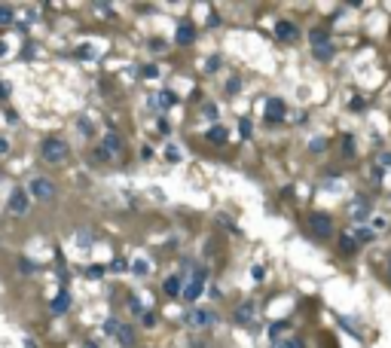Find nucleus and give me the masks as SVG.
Here are the masks:
<instances>
[{"instance_id": "f257e3e1", "label": "nucleus", "mask_w": 391, "mask_h": 348, "mask_svg": "<svg viewBox=\"0 0 391 348\" xmlns=\"http://www.w3.org/2000/svg\"><path fill=\"white\" fill-rule=\"evenodd\" d=\"M40 156H43V162H49V165H61L67 159V144L61 137H46L40 144Z\"/></svg>"}, {"instance_id": "f03ea898", "label": "nucleus", "mask_w": 391, "mask_h": 348, "mask_svg": "<svg viewBox=\"0 0 391 348\" xmlns=\"http://www.w3.org/2000/svg\"><path fill=\"white\" fill-rule=\"evenodd\" d=\"M309 43H312V52L318 61H330L333 58V43L327 37V31H312L309 34Z\"/></svg>"}, {"instance_id": "7ed1b4c3", "label": "nucleus", "mask_w": 391, "mask_h": 348, "mask_svg": "<svg viewBox=\"0 0 391 348\" xmlns=\"http://www.w3.org/2000/svg\"><path fill=\"white\" fill-rule=\"evenodd\" d=\"M306 226H309V232H312L315 238H330V232H333V220H330L327 214L315 211V214H309Z\"/></svg>"}, {"instance_id": "20e7f679", "label": "nucleus", "mask_w": 391, "mask_h": 348, "mask_svg": "<svg viewBox=\"0 0 391 348\" xmlns=\"http://www.w3.org/2000/svg\"><path fill=\"white\" fill-rule=\"evenodd\" d=\"M28 193H31L37 202H49L52 195H55V183H52L49 177H34V180L28 183Z\"/></svg>"}, {"instance_id": "39448f33", "label": "nucleus", "mask_w": 391, "mask_h": 348, "mask_svg": "<svg viewBox=\"0 0 391 348\" xmlns=\"http://www.w3.org/2000/svg\"><path fill=\"white\" fill-rule=\"evenodd\" d=\"M9 214H16V217H25L31 211V199H28V193L25 190H13V195H9Z\"/></svg>"}, {"instance_id": "423d86ee", "label": "nucleus", "mask_w": 391, "mask_h": 348, "mask_svg": "<svg viewBox=\"0 0 391 348\" xmlns=\"http://www.w3.org/2000/svg\"><path fill=\"white\" fill-rule=\"evenodd\" d=\"M183 321H187L190 327H211V324L217 321V315H214L211 309H193V311H190V315L183 318Z\"/></svg>"}, {"instance_id": "0eeeda50", "label": "nucleus", "mask_w": 391, "mask_h": 348, "mask_svg": "<svg viewBox=\"0 0 391 348\" xmlns=\"http://www.w3.org/2000/svg\"><path fill=\"white\" fill-rule=\"evenodd\" d=\"M202 290H205V269H196V275H193L190 287L183 290V296H187L190 303H193V299H199V296H202Z\"/></svg>"}, {"instance_id": "6e6552de", "label": "nucleus", "mask_w": 391, "mask_h": 348, "mask_svg": "<svg viewBox=\"0 0 391 348\" xmlns=\"http://www.w3.org/2000/svg\"><path fill=\"white\" fill-rule=\"evenodd\" d=\"M275 37L278 40H284V43H293V40H300V31H296V25L293 21H278V25H275Z\"/></svg>"}, {"instance_id": "1a4fd4ad", "label": "nucleus", "mask_w": 391, "mask_h": 348, "mask_svg": "<svg viewBox=\"0 0 391 348\" xmlns=\"http://www.w3.org/2000/svg\"><path fill=\"white\" fill-rule=\"evenodd\" d=\"M284 113H287V104H284L281 98H269V101H266V119H269V122L284 119Z\"/></svg>"}, {"instance_id": "9d476101", "label": "nucleus", "mask_w": 391, "mask_h": 348, "mask_svg": "<svg viewBox=\"0 0 391 348\" xmlns=\"http://www.w3.org/2000/svg\"><path fill=\"white\" fill-rule=\"evenodd\" d=\"M349 214H352V217H358V220H364L367 214H370V202H367L364 195H358V199L352 202V208H349Z\"/></svg>"}, {"instance_id": "9b49d317", "label": "nucleus", "mask_w": 391, "mask_h": 348, "mask_svg": "<svg viewBox=\"0 0 391 348\" xmlns=\"http://www.w3.org/2000/svg\"><path fill=\"white\" fill-rule=\"evenodd\" d=\"M254 315H257V306L254 303H245V306H241L238 311H235V324H248V321H254Z\"/></svg>"}, {"instance_id": "f8f14e48", "label": "nucleus", "mask_w": 391, "mask_h": 348, "mask_svg": "<svg viewBox=\"0 0 391 348\" xmlns=\"http://www.w3.org/2000/svg\"><path fill=\"white\" fill-rule=\"evenodd\" d=\"M193 37H196V28L190 25V21L177 25V43H180V46H190V43H193Z\"/></svg>"}, {"instance_id": "ddd939ff", "label": "nucleus", "mask_w": 391, "mask_h": 348, "mask_svg": "<svg viewBox=\"0 0 391 348\" xmlns=\"http://www.w3.org/2000/svg\"><path fill=\"white\" fill-rule=\"evenodd\" d=\"M67 306H71V293H67V290H61V293L52 299V311H55V315H64Z\"/></svg>"}, {"instance_id": "4468645a", "label": "nucleus", "mask_w": 391, "mask_h": 348, "mask_svg": "<svg viewBox=\"0 0 391 348\" xmlns=\"http://www.w3.org/2000/svg\"><path fill=\"white\" fill-rule=\"evenodd\" d=\"M117 339H119V345H122V348H132V345H135V330H132V327H125V324H119Z\"/></svg>"}, {"instance_id": "2eb2a0df", "label": "nucleus", "mask_w": 391, "mask_h": 348, "mask_svg": "<svg viewBox=\"0 0 391 348\" xmlns=\"http://www.w3.org/2000/svg\"><path fill=\"white\" fill-rule=\"evenodd\" d=\"M339 251H342V253H354V251H358V241H354V235L342 232V235H339Z\"/></svg>"}, {"instance_id": "dca6fc26", "label": "nucleus", "mask_w": 391, "mask_h": 348, "mask_svg": "<svg viewBox=\"0 0 391 348\" xmlns=\"http://www.w3.org/2000/svg\"><path fill=\"white\" fill-rule=\"evenodd\" d=\"M104 150H107V153H119V150H122V141H119L117 132H110V135L104 137Z\"/></svg>"}, {"instance_id": "f3484780", "label": "nucleus", "mask_w": 391, "mask_h": 348, "mask_svg": "<svg viewBox=\"0 0 391 348\" xmlns=\"http://www.w3.org/2000/svg\"><path fill=\"white\" fill-rule=\"evenodd\" d=\"M165 293H168V296H177V293H180V278H177V275L165 278Z\"/></svg>"}, {"instance_id": "a211bd4d", "label": "nucleus", "mask_w": 391, "mask_h": 348, "mask_svg": "<svg viewBox=\"0 0 391 348\" xmlns=\"http://www.w3.org/2000/svg\"><path fill=\"white\" fill-rule=\"evenodd\" d=\"M208 141L211 144H223L226 141V129H223V125H214V129L208 132Z\"/></svg>"}, {"instance_id": "6ab92c4d", "label": "nucleus", "mask_w": 391, "mask_h": 348, "mask_svg": "<svg viewBox=\"0 0 391 348\" xmlns=\"http://www.w3.org/2000/svg\"><path fill=\"white\" fill-rule=\"evenodd\" d=\"M226 92H229V95H238V92H241V79L238 77H229L226 79Z\"/></svg>"}, {"instance_id": "aec40b11", "label": "nucleus", "mask_w": 391, "mask_h": 348, "mask_svg": "<svg viewBox=\"0 0 391 348\" xmlns=\"http://www.w3.org/2000/svg\"><path fill=\"white\" fill-rule=\"evenodd\" d=\"M284 330H287V324H284V321H281V324H272V327H269V339H272V342H278V336H281Z\"/></svg>"}, {"instance_id": "412c9836", "label": "nucleus", "mask_w": 391, "mask_h": 348, "mask_svg": "<svg viewBox=\"0 0 391 348\" xmlns=\"http://www.w3.org/2000/svg\"><path fill=\"white\" fill-rule=\"evenodd\" d=\"M272 348H303L300 339H278V342H272Z\"/></svg>"}, {"instance_id": "4be33fe9", "label": "nucleus", "mask_w": 391, "mask_h": 348, "mask_svg": "<svg viewBox=\"0 0 391 348\" xmlns=\"http://www.w3.org/2000/svg\"><path fill=\"white\" fill-rule=\"evenodd\" d=\"M342 153H346V156H354V141H352V135H342Z\"/></svg>"}, {"instance_id": "5701e85b", "label": "nucleus", "mask_w": 391, "mask_h": 348, "mask_svg": "<svg viewBox=\"0 0 391 348\" xmlns=\"http://www.w3.org/2000/svg\"><path fill=\"white\" fill-rule=\"evenodd\" d=\"M117 330H119V321H117V318H107V321H104V333H107V336H117Z\"/></svg>"}, {"instance_id": "b1692460", "label": "nucleus", "mask_w": 391, "mask_h": 348, "mask_svg": "<svg viewBox=\"0 0 391 348\" xmlns=\"http://www.w3.org/2000/svg\"><path fill=\"white\" fill-rule=\"evenodd\" d=\"M13 21V6H0V25H9Z\"/></svg>"}, {"instance_id": "393cba45", "label": "nucleus", "mask_w": 391, "mask_h": 348, "mask_svg": "<svg viewBox=\"0 0 391 348\" xmlns=\"http://www.w3.org/2000/svg\"><path fill=\"white\" fill-rule=\"evenodd\" d=\"M202 113L208 116V119H217V104H214V101H208V104L202 107Z\"/></svg>"}, {"instance_id": "a878e982", "label": "nucleus", "mask_w": 391, "mask_h": 348, "mask_svg": "<svg viewBox=\"0 0 391 348\" xmlns=\"http://www.w3.org/2000/svg\"><path fill=\"white\" fill-rule=\"evenodd\" d=\"M77 129L83 132V135H92V122H89L86 116H83V119H77Z\"/></svg>"}, {"instance_id": "bb28decb", "label": "nucleus", "mask_w": 391, "mask_h": 348, "mask_svg": "<svg viewBox=\"0 0 391 348\" xmlns=\"http://www.w3.org/2000/svg\"><path fill=\"white\" fill-rule=\"evenodd\" d=\"M217 67H220V58H217V55H211L208 61H205V71H211V74H214Z\"/></svg>"}, {"instance_id": "cd10ccee", "label": "nucleus", "mask_w": 391, "mask_h": 348, "mask_svg": "<svg viewBox=\"0 0 391 348\" xmlns=\"http://www.w3.org/2000/svg\"><path fill=\"white\" fill-rule=\"evenodd\" d=\"M129 309L135 311V315H141V311H144V306H141V299H137V296H132V299H129Z\"/></svg>"}, {"instance_id": "c85d7f7f", "label": "nucleus", "mask_w": 391, "mask_h": 348, "mask_svg": "<svg viewBox=\"0 0 391 348\" xmlns=\"http://www.w3.org/2000/svg\"><path fill=\"white\" fill-rule=\"evenodd\" d=\"M238 132H241V137H251V119H241L238 122Z\"/></svg>"}, {"instance_id": "c756f323", "label": "nucleus", "mask_w": 391, "mask_h": 348, "mask_svg": "<svg viewBox=\"0 0 391 348\" xmlns=\"http://www.w3.org/2000/svg\"><path fill=\"white\" fill-rule=\"evenodd\" d=\"M19 266H21V272H34V269H37V266H34L28 257H21V260H19Z\"/></svg>"}, {"instance_id": "7c9ffc66", "label": "nucleus", "mask_w": 391, "mask_h": 348, "mask_svg": "<svg viewBox=\"0 0 391 348\" xmlns=\"http://www.w3.org/2000/svg\"><path fill=\"white\" fill-rule=\"evenodd\" d=\"M95 159H98V162H110V153H107L104 147H98V150H95Z\"/></svg>"}, {"instance_id": "2f4dec72", "label": "nucleus", "mask_w": 391, "mask_h": 348, "mask_svg": "<svg viewBox=\"0 0 391 348\" xmlns=\"http://www.w3.org/2000/svg\"><path fill=\"white\" fill-rule=\"evenodd\" d=\"M77 241H79V248H89V245H92V235H89V232H79Z\"/></svg>"}, {"instance_id": "473e14b6", "label": "nucleus", "mask_w": 391, "mask_h": 348, "mask_svg": "<svg viewBox=\"0 0 391 348\" xmlns=\"http://www.w3.org/2000/svg\"><path fill=\"white\" fill-rule=\"evenodd\" d=\"M354 235H358L354 241H370V238H373V235H370V232H367V229H358V232H354Z\"/></svg>"}, {"instance_id": "72a5a7b5", "label": "nucleus", "mask_w": 391, "mask_h": 348, "mask_svg": "<svg viewBox=\"0 0 391 348\" xmlns=\"http://www.w3.org/2000/svg\"><path fill=\"white\" fill-rule=\"evenodd\" d=\"M165 156H168L171 162H177V159H180V153H177V150H175V147H168V150H165Z\"/></svg>"}, {"instance_id": "f704fd0d", "label": "nucleus", "mask_w": 391, "mask_h": 348, "mask_svg": "<svg viewBox=\"0 0 391 348\" xmlns=\"http://www.w3.org/2000/svg\"><path fill=\"white\" fill-rule=\"evenodd\" d=\"M150 49H156V52H162V49H165V43H162V40H153V43H150Z\"/></svg>"}, {"instance_id": "c9c22d12", "label": "nucleus", "mask_w": 391, "mask_h": 348, "mask_svg": "<svg viewBox=\"0 0 391 348\" xmlns=\"http://www.w3.org/2000/svg\"><path fill=\"white\" fill-rule=\"evenodd\" d=\"M364 107V98H352V110H361Z\"/></svg>"}, {"instance_id": "e433bc0d", "label": "nucleus", "mask_w": 391, "mask_h": 348, "mask_svg": "<svg viewBox=\"0 0 391 348\" xmlns=\"http://www.w3.org/2000/svg\"><path fill=\"white\" fill-rule=\"evenodd\" d=\"M379 162H382V165H391V153H382V159H379Z\"/></svg>"}, {"instance_id": "4c0bfd02", "label": "nucleus", "mask_w": 391, "mask_h": 348, "mask_svg": "<svg viewBox=\"0 0 391 348\" xmlns=\"http://www.w3.org/2000/svg\"><path fill=\"white\" fill-rule=\"evenodd\" d=\"M0 98H6V86L3 83H0Z\"/></svg>"}, {"instance_id": "58836bf2", "label": "nucleus", "mask_w": 391, "mask_h": 348, "mask_svg": "<svg viewBox=\"0 0 391 348\" xmlns=\"http://www.w3.org/2000/svg\"><path fill=\"white\" fill-rule=\"evenodd\" d=\"M0 153H6V141H0Z\"/></svg>"}, {"instance_id": "ea45409f", "label": "nucleus", "mask_w": 391, "mask_h": 348, "mask_svg": "<svg viewBox=\"0 0 391 348\" xmlns=\"http://www.w3.org/2000/svg\"><path fill=\"white\" fill-rule=\"evenodd\" d=\"M83 348H98V345H95V342H86V345H83Z\"/></svg>"}]
</instances>
